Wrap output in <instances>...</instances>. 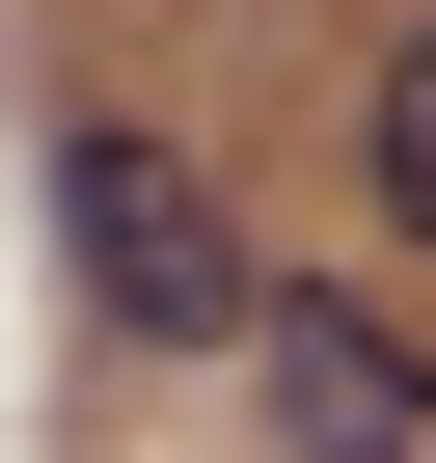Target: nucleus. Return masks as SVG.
Masks as SVG:
<instances>
[{"instance_id": "obj_2", "label": "nucleus", "mask_w": 436, "mask_h": 463, "mask_svg": "<svg viewBox=\"0 0 436 463\" xmlns=\"http://www.w3.org/2000/svg\"><path fill=\"white\" fill-rule=\"evenodd\" d=\"M246 409H273V463H436V354L382 300H273L246 327Z\"/></svg>"}, {"instance_id": "obj_1", "label": "nucleus", "mask_w": 436, "mask_h": 463, "mask_svg": "<svg viewBox=\"0 0 436 463\" xmlns=\"http://www.w3.org/2000/svg\"><path fill=\"white\" fill-rule=\"evenodd\" d=\"M55 246H82L109 354H246V327H273V273L218 246V191H191L164 137H82V164H55Z\"/></svg>"}, {"instance_id": "obj_3", "label": "nucleus", "mask_w": 436, "mask_h": 463, "mask_svg": "<svg viewBox=\"0 0 436 463\" xmlns=\"http://www.w3.org/2000/svg\"><path fill=\"white\" fill-rule=\"evenodd\" d=\"M355 137H382V246H436V28L382 55V109H355Z\"/></svg>"}]
</instances>
